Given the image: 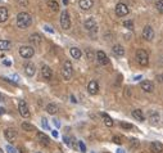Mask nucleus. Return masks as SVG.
Here are the masks:
<instances>
[{"instance_id":"obj_53","label":"nucleus","mask_w":163,"mask_h":153,"mask_svg":"<svg viewBox=\"0 0 163 153\" xmlns=\"http://www.w3.org/2000/svg\"><path fill=\"white\" fill-rule=\"evenodd\" d=\"M48 1H49V0H48Z\"/></svg>"},{"instance_id":"obj_35","label":"nucleus","mask_w":163,"mask_h":153,"mask_svg":"<svg viewBox=\"0 0 163 153\" xmlns=\"http://www.w3.org/2000/svg\"><path fill=\"white\" fill-rule=\"evenodd\" d=\"M41 124H43L44 129H46V130H48V129H49V124H48V120H46L45 117H43V118H41Z\"/></svg>"},{"instance_id":"obj_12","label":"nucleus","mask_w":163,"mask_h":153,"mask_svg":"<svg viewBox=\"0 0 163 153\" xmlns=\"http://www.w3.org/2000/svg\"><path fill=\"white\" fill-rule=\"evenodd\" d=\"M87 91L90 93L91 95H95L96 93L99 91V84H98L95 80L90 81V82H89V85H87Z\"/></svg>"},{"instance_id":"obj_39","label":"nucleus","mask_w":163,"mask_h":153,"mask_svg":"<svg viewBox=\"0 0 163 153\" xmlns=\"http://www.w3.org/2000/svg\"><path fill=\"white\" fill-rule=\"evenodd\" d=\"M7 151H8V153H17V151L12 145H7Z\"/></svg>"},{"instance_id":"obj_49","label":"nucleus","mask_w":163,"mask_h":153,"mask_svg":"<svg viewBox=\"0 0 163 153\" xmlns=\"http://www.w3.org/2000/svg\"><path fill=\"white\" fill-rule=\"evenodd\" d=\"M63 3L64 4H68V0H63Z\"/></svg>"},{"instance_id":"obj_4","label":"nucleus","mask_w":163,"mask_h":153,"mask_svg":"<svg viewBox=\"0 0 163 153\" xmlns=\"http://www.w3.org/2000/svg\"><path fill=\"white\" fill-rule=\"evenodd\" d=\"M61 26L63 30H69L71 27V17L67 10H63L61 14Z\"/></svg>"},{"instance_id":"obj_8","label":"nucleus","mask_w":163,"mask_h":153,"mask_svg":"<svg viewBox=\"0 0 163 153\" xmlns=\"http://www.w3.org/2000/svg\"><path fill=\"white\" fill-rule=\"evenodd\" d=\"M18 108H19V113L22 117H25V118H27L30 117V111H28V106L27 103H26L25 100H19L18 103Z\"/></svg>"},{"instance_id":"obj_16","label":"nucleus","mask_w":163,"mask_h":153,"mask_svg":"<svg viewBox=\"0 0 163 153\" xmlns=\"http://www.w3.org/2000/svg\"><path fill=\"white\" fill-rule=\"evenodd\" d=\"M150 152L152 153H162L163 152V144L159 142H153L150 143Z\"/></svg>"},{"instance_id":"obj_22","label":"nucleus","mask_w":163,"mask_h":153,"mask_svg":"<svg viewBox=\"0 0 163 153\" xmlns=\"http://www.w3.org/2000/svg\"><path fill=\"white\" fill-rule=\"evenodd\" d=\"M8 9L4 8V7H0V23L1 22H5L8 19Z\"/></svg>"},{"instance_id":"obj_33","label":"nucleus","mask_w":163,"mask_h":153,"mask_svg":"<svg viewBox=\"0 0 163 153\" xmlns=\"http://www.w3.org/2000/svg\"><path fill=\"white\" fill-rule=\"evenodd\" d=\"M130 144H131V149H135L139 147V140L138 139H130Z\"/></svg>"},{"instance_id":"obj_23","label":"nucleus","mask_w":163,"mask_h":153,"mask_svg":"<svg viewBox=\"0 0 163 153\" xmlns=\"http://www.w3.org/2000/svg\"><path fill=\"white\" fill-rule=\"evenodd\" d=\"M69 53H71V55H72V58H75V59H80L82 55L81 50H80L78 48H71Z\"/></svg>"},{"instance_id":"obj_5","label":"nucleus","mask_w":163,"mask_h":153,"mask_svg":"<svg viewBox=\"0 0 163 153\" xmlns=\"http://www.w3.org/2000/svg\"><path fill=\"white\" fill-rule=\"evenodd\" d=\"M19 54H21V57H23V58L30 59V58H32V57H34L35 50H34V48L27 46V45H23V46L19 48Z\"/></svg>"},{"instance_id":"obj_15","label":"nucleus","mask_w":163,"mask_h":153,"mask_svg":"<svg viewBox=\"0 0 163 153\" xmlns=\"http://www.w3.org/2000/svg\"><path fill=\"white\" fill-rule=\"evenodd\" d=\"M41 75H43V77L45 80H52V77H53L52 68H50L49 66H43V68H41Z\"/></svg>"},{"instance_id":"obj_7","label":"nucleus","mask_w":163,"mask_h":153,"mask_svg":"<svg viewBox=\"0 0 163 153\" xmlns=\"http://www.w3.org/2000/svg\"><path fill=\"white\" fill-rule=\"evenodd\" d=\"M84 26H85V28H86L87 31H90V32H95V34H96V31H98V26H96L95 19H94L93 17L87 18V19L85 21Z\"/></svg>"},{"instance_id":"obj_52","label":"nucleus","mask_w":163,"mask_h":153,"mask_svg":"<svg viewBox=\"0 0 163 153\" xmlns=\"http://www.w3.org/2000/svg\"><path fill=\"white\" fill-rule=\"evenodd\" d=\"M37 153H40V152H37Z\"/></svg>"},{"instance_id":"obj_31","label":"nucleus","mask_w":163,"mask_h":153,"mask_svg":"<svg viewBox=\"0 0 163 153\" xmlns=\"http://www.w3.org/2000/svg\"><path fill=\"white\" fill-rule=\"evenodd\" d=\"M155 8H157V10H158L159 13L163 14V0H159V1H157Z\"/></svg>"},{"instance_id":"obj_2","label":"nucleus","mask_w":163,"mask_h":153,"mask_svg":"<svg viewBox=\"0 0 163 153\" xmlns=\"http://www.w3.org/2000/svg\"><path fill=\"white\" fill-rule=\"evenodd\" d=\"M136 61L140 66H148V63H149V55H148V53L145 52L143 49H139L138 52H136Z\"/></svg>"},{"instance_id":"obj_34","label":"nucleus","mask_w":163,"mask_h":153,"mask_svg":"<svg viewBox=\"0 0 163 153\" xmlns=\"http://www.w3.org/2000/svg\"><path fill=\"white\" fill-rule=\"evenodd\" d=\"M120 125H121V127H122V129H132V125H131V124H129V122H123V121H121V122H120Z\"/></svg>"},{"instance_id":"obj_51","label":"nucleus","mask_w":163,"mask_h":153,"mask_svg":"<svg viewBox=\"0 0 163 153\" xmlns=\"http://www.w3.org/2000/svg\"><path fill=\"white\" fill-rule=\"evenodd\" d=\"M1 98H3V97H1V94H0V99H1Z\"/></svg>"},{"instance_id":"obj_45","label":"nucleus","mask_w":163,"mask_h":153,"mask_svg":"<svg viewBox=\"0 0 163 153\" xmlns=\"http://www.w3.org/2000/svg\"><path fill=\"white\" fill-rule=\"evenodd\" d=\"M19 3H21V4H23V5L27 4V1H26V0H19Z\"/></svg>"},{"instance_id":"obj_14","label":"nucleus","mask_w":163,"mask_h":153,"mask_svg":"<svg viewBox=\"0 0 163 153\" xmlns=\"http://www.w3.org/2000/svg\"><path fill=\"white\" fill-rule=\"evenodd\" d=\"M78 4L82 10H90L94 5V0H80Z\"/></svg>"},{"instance_id":"obj_26","label":"nucleus","mask_w":163,"mask_h":153,"mask_svg":"<svg viewBox=\"0 0 163 153\" xmlns=\"http://www.w3.org/2000/svg\"><path fill=\"white\" fill-rule=\"evenodd\" d=\"M30 41L35 45H39L41 43V36L39 34H32L31 36H30Z\"/></svg>"},{"instance_id":"obj_46","label":"nucleus","mask_w":163,"mask_h":153,"mask_svg":"<svg viewBox=\"0 0 163 153\" xmlns=\"http://www.w3.org/2000/svg\"><path fill=\"white\" fill-rule=\"evenodd\" d=\"M4 64H5V66H10L12 63H10L9 61H4Z\"/></svg>"},{"instance_id":"obj_37","label":"nucleus","mask_w":163,"mask_h":153,"mask_svg":"<svg viewBox=\"0 0 163 153\" xmlns=\"http://www.w3.org/2000/svg\"><path fill=\"white\" fill-rule=\"evenodd\" d=\"M86 55H87V58L90 59V61H93V59H94V54H93V52H91L90 49L86 50Z\"/></svg>"},{"instance_id":"obj_9","label":"nucleus","mask_w":163,"mask_h":153,"mask_svg":"<svg viewBox=\"0 0 163 153\" xmlns=\"http://www.w3.org/2000/svg\"><path fill=\"white\" fill-rule=\"evenodd\" d=\"M4 136L9 143H14L17 139V133L14 129H7V130L4 131Z\"/></svg>"},{"instance_id":"obj_20","label":"nucleus","mask_w":163,"mask_h":153,"mask_svg":"<svg viewBox=\"0 0 163 153\" xmlns=\"http://www.w3.org/2000/svg\"><path fill=\"white\" fill-rule=\"evenodd\" d=\"M112 50H113V53L116 54V55H120V57L125 55V48H123L122 45H120V44H116Z\"/></svg>"},{"instance_id":"obj_19","label":"nucleus","mask_w":163,"mask_h":153,"mask_svg":"<svg viewBox=\"0 0 163 153\" xmlns=\"http://www.w3.org/2000/svg\"><path fill=\"white\" fill-rule=\"evenodd\" d=\"M149 121H150V124H153V125H158V122H159V113L155 112V111H150V112H149Z\"/></svg>"},{"instance_id":"obj_43","label":"nucleus","mask_w":163,"mask_h":153,"mask_svg":"<svg viewBox=\"0 0 163 153\" xmlns=\"http://www.w3.org/2000/svg\"><path fill=\"white\" fill-rule=\"evenodd\" d=\"M54 124H55V126H57V127H59V126H61V124H59L58 120H54Z\"/></svg>"},{"instance_id":"obj_32","label":"nucleus","mask_w":163,"mask_h":153,"mask_svg":"<svg viewBox=\"0 0 163 153\" xmlns=\"http://www.w3.org/2000/svg\"><path fill=\"white\" fill-rule=\"evenodd\" d=\"M113 143H116V144H122L123 143V138L122 136H120V135H116V136H113Z\"/></svg>"},{"instance_id":"obj_6","label":"nucleus","mask_w":163,"mask_h":153,"mask_svg":"<svg viewBox=\"0 0 163 153\" xmlns=\"http://www.w3.org/2000/svg\"><path fill=\"white\" fill-rule=\"evenodd\" d=\"M129 12H130L129 7L126 4H123V3H120V4L116 5V14L118 17H125L129 14Z\"/></svg>"},{"instance_id":"obj_48","label":"nucleus","mask_w":163,"mask_h":153,"mask_svg":"<svg viewBox=\"0 0 163 153\" xmlns=\"http://www.w3.org/2000/svg\"><path fill=\"white\" fill-rule=\"evenodd\" d=\"M117 153H125V152H123L122 149H118V151H117Z\"/></svg>"},{"instance_id":"obj_28","label":"nucleus","mask_w":163,"mask_h":153,"mask_svg":"<svg viewBox=\"0 0 163 153\" xmlns=\"http://www.w3.org/2000/svg\"><path fill=\"white\" fill-rule=\"evenodd\" d=\"M102 116H103V120H104V124H105L107 126H108V127H112V126H113V124H114L113 120H112L111 117L107 115V113H103Z\"/></svg>"},{"instance_id":"obj_17","label":"nucleus","mask_w":163,"mask_h":153,"mask_svg":"<svg viewBox=\"0 0 163 153\" xmlns=\"http://www.w3.org/2000/svg\"><path fill=\"white\" fill-rule=\"evenodd\" d=\"M37 139H39V142H40L43 145H45V147H48L50 145V139H49V136L46 134H44V133H37Z\"/></svg>"},{"instance_id":"obj_21","label":"nucleus","mask_w":163,"mask_h":153,"mask_svg":"<svg viewBox=\"0 0 163 153\" xmlns=\"http://www.w3.org/2000/svg\"><path fill=\"white\" fill-rule=\"evenodd\" d=\"M132 117L136 118L138 121H144L145 120V116H144V113L141 109H134L132 111Z\"/></svg>"},{"instance_id":"obj_24","label":"nucleus","mask_w":163,"mask_h":153,"mask_svg":"<svg viewBox=\"0 0 163 153\" xmlns=\"http://www.w3.org/2000/svg\"><path fill=\"white\" fill-rule=\"evenodd\" d=\"M12 46V43L8 40H0V50L5 52V50H9Z\"/></svg>"},{"instance_id":"obj_11","label":"nucleus","mask_w":163,"mask_h":153,"mask_svg":"<svg viewBox=\"0 0 163 153\" xmlns=\"http://www.w3.org/2000/svg\"><path fill=\"white\" fill-rule=\"evenodd\" d=\"M96 59H98V62L100 63V64H108L109 63V59H108V57H107V54L103 52V50H98L96 52Z\"/></svg>"},{"instance_id":"obj_42","label":"nucleus","mask_w":163,"mask_h":153,"mask_svg":"<svg viewBox=\"0 0 163 153\" xmlns=\"http://www.w3.org/2000/svg\"><path fill=\"white\" fill-rule=\"evenodd\" d=\"M4 113H5V109L3 107H0V115H4Z\"/></svg>"},{"instance_id":"obj_50","label":"nucleus","mask_w":163,"mask_h":153,"mask_svg":"<svg viewBox=\"0 0 163 153\" xmlns=\"http://www.w3.org/2000/svg\"><path fill=\"white\" fill-rule=\"evenodd\" d=\"M0 153H4V152H3V151H1V149H0Z\"/></svg>"},{"instance_id":"obj_38","label":"nucleus","mask_w":163,"mask_h":153,"mask_svg":"<svg viewBox=\"0 0 163 153\" xmlns=\"http://www.w3.org/2000/svg\"><path fill=\"white\" fill-rule=\"evenodd\" d=\"M63 139H64V142H66V144H67V145H71V147H72V142H71V140H72V139H71V138L64 136Z\"/></svg>"},{"instance_id":"obj_36","label":"nucleus","mask_w":163,"mask_h":153,"mask_svg":"<svg viewBox=\"0 0 163 153\" xmlns=\"http://www.w3.org/2000/svg\"><path fill=\"white\" fill-rule=\"evenodd\" d=\"M78 147H80V151H81L82 153L86 152V145L84 144V142H78Z\"/></svg>"},{"instance_id":"obj_25","label":"nucleus","mask_w":163,"mask_h":153,"mask_svg":"<svg viewBox=\"0 0 163 153\" xmlns=\"http://www.w3.org/2000/svg\"><path fill=\"white\" fill-rule=\"evenodd\" d=\"M46 112L50 113V115H55V113L58 112V107H57V104H54V103H49L48 106H46Z\"/></svg>"},{"instance_id":"obj_13","label":"nucleus","mask_w":163,"mask_h":153,"mask_svg":"<svg viewBox=\"0 0 163 153\" xmlns=\"http://www.w3.org/2000/svg\"><path fill=\"white\" fill-rule=\"evenodd\" d=\"M25 72H26V75L30 76V77L34 76V75L36 73V67H35L34 63H31V62L26 63V64H25Z\"/></svg>"},{"instance_id":"obj_47","label":"nucleus","mask_w":163,"mask_h":153,"mask_svg":"<svg viewBox=\"0 0 163 153\" xmlns=\"http://www.w3.org/2000/svg\"><path fill=\"white\" fill-rule=\"evenodd\" d=\"M71 99H72V102H73V103H76V102H77V100H76V98L73 97V95H71Z\"/></svg>"},{"instance_id":"obj_10","label":"nucleus","mask_w":163,"mask_h":153,"mask_svg":"<svg viewBox=\"0 0 163 153\" xmlns=\"http://www.w3.org/2000/svg\"><path fill=\"white\" fill-rule=\"evenodd\" d=\"M143 37L148 41H152L154 39V31L150 26H145L143 30Z\"/></svg>"},{"instance_id":"obj_18","label":"nucleus","mask_w":163,"mask_h":153,"mask_svg":"<svg viewBox=\"0 0 163 153\" xmlns=\"http://www.w3.org/2000/svg\"><path fill=\"white\" fill-rule=\"evenodd\" d=\"M140 88L143 89L144 91H146V93H152L153 90H154V85H153V82L145 80V81H143V82L140 84Z\"/></svg>"},{"instance_id":"obj_40","label":"nucleus","mask_w":163,"mask_h":153,"mask_svg":"<svg viewBox=\"0 0 163 153\" xmlns=\"http://www.w3.org/2000/svg\"><path fill=\"white\" fill-rule=\"evenodd\" d=\"M157 80H158L161 84H163V75H158V76H157Z\"/></svg>"},{"instance_id":"obj_30","label":"nucleus","mask_w":163,"mask_h":153,"mask_svg":"<svg viewBox=\"0 0 163 153\" xmlns=\"http://www.w3.org/2000/svg\"><path fill=\"white\" fill-rule=\"evenodd\" d=\"M123 26L126 27V28H129V30H134V22H132V21H125V22H123Z\"/></svg>"},{"instance_id":"obj_41","label":"nucleus","mask_w":163,"mask_h":153,"mask_svg":"<svg viewBox=\"0 0 163 153\" xmlns=\"http://www.w3.org/2000/svg\"><path fill=\"white\" fill-rule=\"evenodd\" d=\"M52 134H53V136H54V138H58V131L57 130H53Z\"/></svg>"},{"instance_id":"obj_27","label":"nucleus","mask_w":163,"mask_h":153,"mask_svg":"<svg viewBox=\"0 0 163 153\" xmlns=\"http://www.w3.org/2000/svg\"><path fill=\"white\" fill-rule=\"evenodd\" d=\"M48 7L52 9L53 12H58L59 10V4L55 1V0H49V1H48Z\"/></svg>"},{"instance_id":"obj_3","label":"nucleus","mask_w":163,"mask_h":153,"mask_svg":"<svg viewBox=\"0 0 163 153\" xmlns=\"http://www.w3.org/2000/svg\"><path fill=\"white\" fill-rule=\"evenodd\" d=\"M73 75V67L72 63L69 61H66L63 63V68H62V76H63L64 80H69Z\"/></svg>"},{"instance_id":"obj_29","label":"nucleus","mask_w":163,"mask_h":153,"mask_svg":"<svg viewBox=\"0 0 163 153\" xmlns=\"http://www.w3.org/2000/svg\"><path fill=\"white\" fill-rule=\"evenodd\" d=\"M22 129L25 131H35V130H36V127H35L34 125L28 124V122H23V124H22Z\"/></svg>"},{"instance_id":"obj_1","label":"nucleus","mask_w":163,"mask_h":153,"mask_svg":"<svg viewBox=\"0 0 163 153\" xmlns=\"http://www.w3.org/2000/svg\"><path fill=\"white\" fill-rule=\"evenodd\" d=\"M31 25H32V17L28 13H26V12L18 13V16H17V26L19 28H22V30L28 28Z\"/></svg>"},{"instance_id":"obj_44","label":"nucleus","mask_w":163,"mask_h":153,"mask_svg":"<svg viewBox=\"0 0 163 153\" xmlns=\"http://www.w3.org/2000/svg\"><path fill=\"white\" fill-rule=\"evenodd\" d=\"M45 30H46V31H49V32H53V30H52V28H50V27H49V26H45Z\"/></svg>"}]
</instances>
